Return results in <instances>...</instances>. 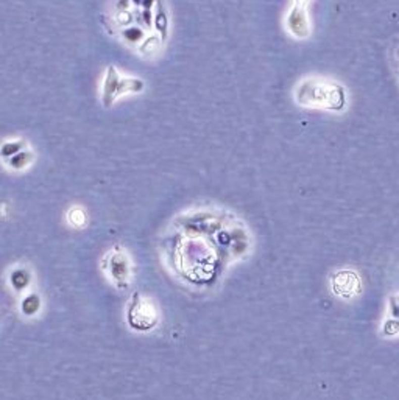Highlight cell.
Returning a JSON list of instances; mask_svg holds the SVG:
<instances>
[{"instance_id": "12", "label": "cell", "mask_w": 399, "mask_h": 400, "mask_svg": "<svg viewBox=\"0 0 399 400\" xmlns=\"http://www.w3.org/2000/svg\"><path fill=\"white\" fill-rule=\"evenodd\" d=\"M155 27L158 28L159 33H164L169 27V22H167V16L166 13H161L159 16L155 17Z\"/></svg>"}, {"instance_id": "3", "label": "cell", "mask_w": 399, "mask_h": 400, "mask_svg": "<svg viewBox=\"0 0 399 400\" xmlns=\"http://www.w3.org/2000/svg\"><path fill=\"white\" fill-rule=\"evenodd\" d=\"M10 283L17 293H24L25 290L31 285V272L27 268H16L10 274Z\"/></svg>"}, {"instance_id": "4", "label": "cell", "mask_w": 399, "mask_h": 400, "mask_svg": "<svg viewBox=\"0 0 399 400\" xmlns=\"http://www.w3.org/2000/svg\"><path fill=\"white\" fill-rule=\"evenodd\" d=\"M33 159H34V156H33L31 150L24 148L22 151H19L17 154H14L13 157H10V159L7 160V165H8L11 170L21 172V170H25V168H28V167L31 165V163H33Z\"/></svg>"}, {"instance_id": "10", "label": "cell", "mask_w": 399, "mask_h": 400, "mask_svg": "<svg viewBox=\"0 0 399 400\" xmlns=\"http://www.w3.org/2000/svg\"><path fill=\"white\" fill-rule=\"evenodd\" d=\"M114 21L117 25L120 27H130L133 25V21H134V17H133V10H122V11H116V16H114Z\"/></svg>"}, {"instance_id": "2", "label": "cell", "mask_w": 399, "mask_h": 400, "mask_svg": "<svg viewBox=\"0 0 399 400\" xmlns=\"http://www.w3.org/2000/svg\"><path fill=\"white\" fill-rule=\"evenodd\" d=\"M120 78H122V75L119 74L114 67L108 69L106 77H105V83H103V94H102L103 104L106 107H110L117 100V90H119Z\"/></svg>"}, {"instance_id": "1", "label": "cell", "mask_w": 399, "mask_h": 400, "mask_svg": "<svg viewBox=\"0 0 399 400\" xmlns=\"http://www.w3.org/2000/svg\"><path fill=\"white\" fill-rule=\"evenodd\" d=\"M106 269L110 274L111 280H114L117 285H125L128 283L131 277V262L130 257L126 256V252L116 249L108 254V262H106Z\"/></svg>"}, {"instance_id": "9", "label": "cell", "mask_w": 399, "mask_h": 400, "mask_svg": "<svg viewBox=\"0 0 399 400\" xmlns=\"http://www.w3.org/2000/svg\"><path fill=\"white\" fill-rule=\"evenodd\" d=\"M67 220L72 226L81 227L86 223V213L81 207H72L67 213Z\"/></svg>"}, {"instance_id": "5", "label": "cell", "mask_w": 399, "mask_h": 400, "mask_svg": "<svg viewBox=\"0 0 399 400\" xmlns=\"http://www.w3.org/2000/svg\"><path fill=\"white\" fill-rule=\"evenodd\" d=\"M41 298L36 293H28L21 302V312L25 316H33L41 310Z\"/></svg>"}, {"instance_id": "8", "label": "cell", "mask_w": 399, "mask_h": 400, "mask_svg": "<svg viewBox=\"0 0 399 400\" xmlns=\"http://www.w3.org/2000/svg\"><path fill=\"white\" fill-rule=\"evenodd\" d=\"M159 47V38L155 34V36H147L140 44H139V51L145 56H152L153 53H156Z\"/></svg>"}, {"instance_id": "13", "label": "cell", "mask_w": 399, "mask_h": 400, "mask_svg": "<svg viewBox=\"0 0 399 400\" xmlns=\"http://www.w3.org/2000/svg\"><path fill=\"white\" fill-rule=\"evenodd\" d=\"M390 315L399 319V296H394L390 299Z\"/></svg>"}, {"instance_id": "6", "label": "cell", "mask_w": 399, "mask_h": 400, "mask_svg": "<svg viewBox=\"0 0 399 400\" xmlns=\"http://www.w3.org/2000/svg\"><path fill=\"white\" fill-rule=\"evenodd\" d=\"M122 38H123L126 42H130V44L139 47V44H140L145 38H147V36H145L143 28H140V27H137V25L133 24V25H130V27H126V28L122 30Z\"/></svg>"}, {"instance_id": "11", "label": "cell", "mask_w": 399, "mask_h": 400, "mask_svg": "<svg viewBox=\"0 0 399 400\" xmlns=\"http://www.w3.org/2000/svg\"><path fill=\"white\" fill-rule=\"evenodd\" d=\"M396 333H399V319H396V318L387 319L384 322V335L393 336Z\"/></svg>"}, {"instance_id": "7", "label": "cell", "mask_w": 399, "mask_h": 400, "mask_svg": "<svg viewBox=\"0 0 399 400\" xmlns=\"http://www.w3.org/2000/svg\"><path fill=\"white\" fill-rule=\"evenodd\" d=\"M25 147H24V142L19 140V139H14V140H8L5 143L0 145V157L2 159H10L13 157L14 154H17L19 151H22Z\"/></svg>"}]
</instances>
